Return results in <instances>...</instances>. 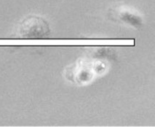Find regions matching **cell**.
Listing matches in <instances>:
<instances>
[{"mask_svg": "<svg viewBox=\"0 0 155 127\" xmlns=\"http://www.w3.org/2000/svg\"><path fill=\"white\" fill-rule=\"evenodd\" d=\"M51 32L50 23L42 17L29 15L18 23L15 29L17 37L23 39H39L48 36Z\"/></svg>", "mask_w": 155, "mask_h": 127, "instance_id": "cell-1", "label": "cell"}, {"mask_svg": "<svg viewBox=\"0 0 155 127\" xmlns=\"http://www.w3.org/2000/svg\"><path fill=\"white\" fill-rule=\"evenodd\" d=\"M107 17L109 20L138 29L143 24L142 16L133 9L127 6H114L109 9Z\"/></svg>", "mask_w": 155, "mask_h": 127, "instance_id": "cell-2", "label": "cell"}]
</instances>
